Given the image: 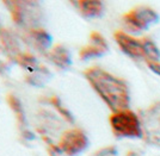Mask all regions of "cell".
Masks as SVG:
<instances>
[{"label": "cell", "mask_w": 160, "mask_h": 156, "mask_svg": "<svg viewBox=\"0 0 160 156\" xmlns=\"http://www.w3.org/2000/svg\"><path fill=\"white\" fill-rule=\"evenodd\" d=\"M86 80L113 112L127 110L129 92L126 83L104 69L91 67L84 72Z\"/></svg>", "instance_id": "cell-1"}, {"label": "cell", "mask_w": 160, "mask_h": 156, "mask_svg": "<svg viewBox=\"0 0 160 156\" xmlns=\"http://www.w3.org/2000/svg\"><path fill=\"white\" fill-rule=\"evenodd\" d=\"M110 125L115 136L117 137H140L141 124L140 119L134 112L129 110H123L113 112L110 117Z\"/></svg>", "instance_id": "cell-2"}, {"label": "cell", "mask_w": 160, "mask_h": 156, "mask_svg": "<svg viewBox=\"0 0 160 156\" xmlns=\"http://www.w3.org/2000/svg\"><path fill=\"white\" fill-rule=\"evenodd\" d=\"M159 17L152 8L138 7L123 16V23L127 29L133 32H139L147 30L153 24L158 23Z\"/></svg>", "instance_id": "cell-3"}, {"label": "cell", "mask_w": 160, "mask_h": 156, "mask_svg": "<svg viewBox=\"0 0 160 156\" xmlns=\"http://www.w3.org/2000/svg\"><path fill=\"white\" fill-rule=\"evenodd\" d=\"M58 147L67 156H78L88 147V138L80 129H69L61 136Z\"/></svg>", "instance_id": "cell-4"}, {"label": "cell", "mask_w": 160, "mask_h": 156, "mask_svg": "<svg viewBox=\"0 0 160 156\" xmlns=\"http://www.w3.org/2000/svg\"><path fill=\"white\" fill-rule=\"evenodd\" d=\"M143 128L148 141L160 145V105L147 110L143 115Z\"/></svg>", "instance_id": "cell-5"}, {"label": "cell", "mask_w": 160, "mask_h": 156, "mask_svg": "<svg viewBox=\"0 0 160 156\" xmlns=\"http://www.w3.org/2000/svg\"><path fill=\"white\" fill-rule=\"evenodd\" d=\"M108 51V43L99 32H92L90 36V44L82 47L79 51L81 60H91L100 57Z\"/></svg>", "instance_id": "cell-6"}, {"label": "cell", "mask_w": 160, "mask_h": 156, "mask_svg": "<svg viewBox=\"0 0 160 156\" xmlns=\"http://www.w3.org/2000/svg\"><path fill=\"white\" fill-rule=\"evenodd\" d=\"M115 40L117 42V44L120 45L123 53H126L128 56H132L134 59H139L143 57V47H142V41H138L136 38H134L129 35L124 34L123 31H117L113 35Z\"/></svg>", "instance_id": "cell-7"}, {"label": "cell", "mask_w": 160, "mask_h": 156, "mask_svg": "<svg viewBox=\"0 0 160 156\" xmlns=\"http://www.w3.org/2000/svg\"><path fill=\"white\" fill-rule=\"evenodd\" d=\"M28 42L40 53H46L50 50L53 37L47 30L42 27H30L25 34Z\"/></svg>", "instance_id": "cell-8"}, {"label": "cell", "mask_w": 160, "mask_h": 156, "mask_svg": "<svg viewBox=\"0 0 160 156\" xmlns=\"http://www.w3.org/2000/svg\"><path fill=\"white\" fill-rule=\"evenodd\" d=\"M4 5L8 8L11 18L14 24L17 25H25L28 23L27 16L29 11L33 7L32 2H22V1H5Z\"/></svg>", "instance_id": "cell-9"}, {"label": "cell", "mask_w": 160, "mask_h": 156, "mask_svg": "<svg viewBox=\"0 0 160 156\" xmlns=\"http://www.w3.org/2000/svg\"><path fill=\"white\" fill-rule=\"evenodd\" d=\"M48 59L54 66L61 68V69H68L72 66V56L68 49L62 44H56L50 48L48 51Z\"/></svg>", "instance_id": "cell-10"}, {"label": "cell", "mask_w": 160, "mask_h": 156, "mask_svg": "<svg viewBox=\"0 0 160 156\" xmlns=\"http://www.w3.org/2000/svg\"><path fill=\"white\" fill-rule=\"evenodd\" d=\"M75 6L85 18H98L103 14V4L100 1L81 0L75 2Z\"/></svg>", "instance_id": "cell-11"}, {"label": "cell", "mask_w": 160, "mask_h": 156, "mask_svg": "<svg viewBox=\"0 0 160 156\" xmlns=\"http://www.w3.org/2000/svg\"><path fill=\"white\" fill-rule=\"evenodd\" d=\"M7 104L10 106V109L12 110L16 118H17V122L19 124L22 131L27 130V119H25V112H24V107H23V104L20 102V99L18 97H16L14 94H7Z\"/></svg>", "instance_id": "cell-12"}, {"label": "cell", "mask_w": 160, "mask_h": 156, "mask_svg": "<svg viewBox=\"0 0 160 156\" xmlns=\"http://www.w3.org/2000/svg\"><path fill=\"white\" fill-rule=\"evenodd\" d=\"M13 60L18 66L29 70V73H32L41 67V64L38 63L37 59L35 57V55H32L29 51H20L14 56Z\"/></svg>", "instance_id": "cell-13"}, {"label": "cell", "mask_w": 160, "mask_h": 156, "mask_svg": "<svg viewBox=\"0 0 160 156\" xmlns=\"http://www.w3.org/2000/svg\"><path fill=\"white\" fill-rule=\"evenodd\" d=\"M0 41L2 43V47L5 48L6 53L13 55V57L16 55L20 53L19 51V45H18V42L14 38V36L10 31L7 30H1L0 31Z\"/></svg>", "instance_id": "cell-14"}, {"label": "cell", "mask_w": 160, "mask_h": 156, "mask_svg": "<svg viewBox=\"0 0 160 156\" xmlns=\"http://www.w3.org/2000/svg\"><path fill=\"white\" fill-rule=\"evenodd\" d=\"M48 102L53 106L54 109L56 110L61 115V117H63L67 122L69 123H74V117L73 115L71 113V111L67 109L66 106H63V104L61 102V100L56 97V95H52L47 99Z\"/></svg>", "instance_id": "cell-15"}, {"label": "cell", "mask_w": 160, "mask_h": 156, "mask_svg": "<svg viewBox=\"0 0 160 156\" xmlns=\"http://www.w3.org/2000/svg\"><path fill=\"white\" fill-rule=\"evenodd\" d=\"M142 47H143V53L145 56L149 59V61H157L160 59V53L159 49L155 47L152 41L149 40H143L142 41Z\"/></svg>", "instance_id": "cell-16"}, {"label": "cell", "mask_w": 160, "mask_h": 156, "mask_svg": "<svg viewBox=\"0 0 160 156\" xmlns=\"http://www.w3.org/2000/svg\"><path fill=\"white\" fill-rule=\"evenodd\" d=\"M117 149L116 147H105L102 149L97 150L93 156H117Z\"/></svg>", "instance_id": "cell-17"}, {"label": "cell", "mask_w": 160, "mask_h": 156, "mask_svg": "<svg viewBox=\"0 0 160 156\" xmlns=\"http://www.w3.org/2000/svg\"><path fill=\"white\" fill-rule=\"evenodd\" d=\"M148 66H149V68H151L153 72H155L158 75H160V66L158 63H155V62H153V61H148Z\"/></svg>", "instance_id": "cell-18"}, {"label": "cell", "mask_w": 160, "mask_h": 156, "mask_svg": "<svg viewBox=\"0 0 160 156\" xmlns=\"http://www.w3.org/2000/svg\"><path fill=\"white\" fill-rule=\"evenodd\" d=\"M7 70H8V66L6 64V62H4L0 60V74L4 75Z\"/></svg>", "instance_id": "cell-19"}, {"label": "cell", "mask_w": 160, "mask_h": 156, "mask_svg": "<svg viewBox=\"0 0 160 156\" xmlns=\"http://www.w3.org/2000/svg\"><path fill=\"white\" fill-rule=\"evenodd\" d=\"M0 31H1V29H0Z\"/></svg>", "instance_id": "cell-20"}]
</instances>
